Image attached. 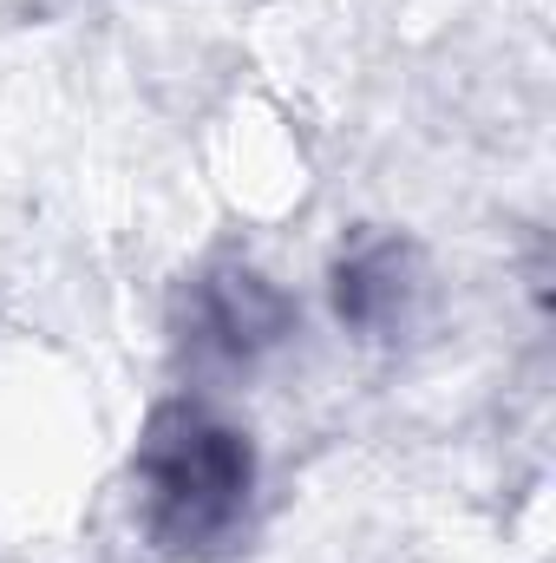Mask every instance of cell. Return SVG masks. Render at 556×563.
<instances>
[{"instance_id":"6da1fadb","label":"cell","mask_w":556,"mask_h":563,"mask_svg":"<svg viewBox=\"0 0 556 563\" xmlns=\"http://www.w3.org/2000/svg\"><path fill=\"white\" fill-rule=\"evenodd\" d=\"M132 478L144 505V538L170 558H210L249 518L256 445L243 426H230L197 400H164L144 420Z\"/></svg>"},{"instance_id":"7a4b0ae2","label":"cell","mask_w":556,"mask_h":563,"mask_svg":"<svg viewBox=\"0 0 556 563\" xmlns=\"http://www.w3.org/2000/svg\"><path fill=\"white\" fill-rule=\"evenodd\" d=\"M184 328L197 354L216 361H263L294 334V301L249 263H210L184 295Z\"/></svg>"},{"instance_id":"3957f363","label":"cell","mask_w":556,"mask_h":563,"mask_svg":"<svg viewBox=\"0 0 556 563\" xmlns=\"http://www.w3.org/2000/svg\"><path fill=\"white\" fill-rule=\"evenodd\" d=\"M327 295H334L341 328H354L367 341H393L419 308V250L400 236H360L334 263Z\"/></svg>"}]
</instances>
